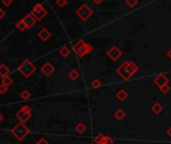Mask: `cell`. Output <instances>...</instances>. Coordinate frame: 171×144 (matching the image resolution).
Segmentation results:
<instances>
[{"instance_id": "cell-5", "label": "cell", "mask_w": 171, "mask_h": 144, "mask_svg": "<svg viewBox=\"0 0 171 144\" xmlns=\"http://www.w3.org/2000/svg\"><path fill=\"white\" fill-rule=\"evenodd\" d=\"M76 14L78 15L79 18L82 19L83 21H87L90 17L93 16L94 11H93V9L88 4L84 3V4H82L78 9H77Z\"/></svg>"}, {"instance_id": "cell-14", "label": "cell", "mask_w": 171, "mask_h": 144, "mask_svg": "<svg viewBox=\"0 0 171 144\" xmlns=\"http://www.w3.org/2000/svg\"><path fill=\"white\" fill-rule=\"evenodd\" d=\"M151 111L153 112L154 114L158 115V114H160L162 111H163V106H162L159 102H155L151 107Z\"/></svg>"}, {"instance_id": "cell-33", "label": "cell", "mask_w": 171, "mask_h": 144, "mask_svg": "<svg viewBox=\"0 0 171 144\" xmlns=\"http://www.w3.org/2000/svg\"><path fill=\"white\" fill-rule=\"evenodd\" d=\"M166 55H167V57H168V59H170V61H171V49L167 51V53H166Z\"/></svg>"}, {"instance_id": "cell-29", "label": "cell", "mask_w": 171, "mask_h": 144, "mask_svg": "<svg viewBox=\"0 0 171 144\" xmlns=\"http://www.w3.org/2000/svg\"><path fill=\"white\" fill-rule=\"evenodd\" d=\"M2 4L5 6V7H8L12 4V2H13V0H1Z\"/></svg>"}, {"instance_id": "cell-4", "label": "cell", "mask_w": 171, "mask_h": 144, "mask_svg": "<svg viewBox=\"0 0 171 144\" xmlns=\"http://www.w3.org/2000/svg\"><path fill=\"white\" fill-rule=\"evenodd\" d=\"M10 132L14 135V137H16V139L19 140V141H22V140L29 134L30 131L25 125H24V123L19 122L18 124H16V125L12 128Z\"/></svg>"}, {"instance_id": "cell-35", "label": "cell", "mask_w": 171, "mask_h": 144, "mask_svg": "<svg viewBox=\"0 0 171 144\" xmlns=\"http://www.w3.org/2000/svg\"><path fill=\"white\" fill-rule=\"evenodd\" d=\"M2 120H3V115H2L1 113H0V122H1Z\"/></svg>"}, {"instance_id": "cell-17", "label": "cell", "mask_w": 171, "mask_h": 144, "mask_svg": "<svg viewBox=\"0 0 171 144\" xmlns=\"http://www.w3.org/2000/svg\"><path fill=\"white\" fill-rule=\"evenodd\" d=\"M114 116H115V118L117 120H119V121H121V120H123L125 118V116H126V113H125V111L124 110H122V109H118L115 113H114Z\"/></svg>"}, {"instance_id": "cell-8", "label": "cell", "mask_w": 171, "mask_h": 144, "mask_svg": "<svg viewBox=\"0 0 171 144\" xmlns=\"http://www.w3.org/2000/svg\"><path fill=\"white\" fill-rule=\"evenodd\" d=\"M107 55L112 59V61L116 62L123 55V51H122L118 46H114L107 51Z\"/></svg>"}, {"instance_id": "cell-20", "label": "cell", "mask_w": 171, "mask_h": 144, "mask_svg": "<svg viewBox=\"0 0 171 144\" xmlns=\"http://www.w3.org/2000/svg\"><path fill=\"white\" fill-rule=\"evenodd\" d=\"M79 77H80V73L77 70H72L68 73V78H70L72 81H76V80L79 79Z\"/></svg>"}, {"instance_id": "cell-18", "label": "cell", "mask_w": 171, "mask_h": 144, "mask_svg": "<svg viewBox=\"0 0 171 144\" xmlns=\"http://www.w3.org/2000/svg\"><path fill=\"white\" fill-rule=\"evenodd\" d=\"M86 130H87V126L85 125V123L80 122L76 125V131L78 132L79 134H83Z\"/></svg>"}, {"instance_id": "cell-2", "label": "cell", "mask_w": 171, "mask_h": 144, "mask_svg": "<svg viewBox=\"0 0 171 144\" xmlns=\"http://www.w3.org/2000/svg\"><path fill=\"white\" fill-rule=\"evenodd\" d=\"M72 50L78 55L79 58H83L86 55H89L90 53H92L94 50V46L90 45V43L85 42L84 39H79L74 45Z\"/></svg>"}, {"instance_id": "cell-19", "label": "cell", "mask_w": 171, "mask_h": 144, "mask_svg": "<svg viewBox=\"0 0 171 144\" xmlns=\"http://www.w3.org/2000/svg\"><path fill=\"white\" fill-rule=\"evenodd\" d=\"M59 55L64 58H68V55H71V50L68 49V46H63L62 49L59 50Z\"/></svg>"}, {"instance_id": "cell-21", "label": "cell", "mask_w": 171, "mask_h": 144, "mask_svg": "<svg viewBox=\"0 0 171 144\" xmlns=\"http://www.w3.org/2000/svg\"><path fill=\"white\" fill-rule=\"evenodd\" d=\"M90 86H91L93 89H100L102 87V82L98 79H94L93 81L90 83Z\"/></svg>"}, {"instance_id": "cell-22", "label": "cell", "mask_w": 171, "mask_h": 144, "mask_svg": "<svg viewBox=\"0 0 171 144\" xmlns=\"http://www.w3.org/2000/svg\"><path fill=\"white\" fill-rule=\"evenodd\" d=\"M1 79H2L1 80V83L4 84V85L7 86V87H9V86L12 85V84H13V80H12V78H10L9 76H6V77L1 78Z\"/></svg>"}, {"instance_id": "cell-25", "label": "cell", "mask_w": 171, "mask_h": 144, "mask_svg": "<svg viewBox=\"0 0 171 144\" xmlns=\"http://www.w3.org/2000/svg\"><path fill=\"white\" fill-rule=\"evenodd\" d=\"M126 4L130 8H133L138 4V0H126Z\"/></svg>"}, {"instance_id": "cell-32", "label": "cell", "mask_w": 171, "mask_h": 144, "mask_svg": "<svg viewBox=\"0 0 171 144\" xmlns=\"http://www.w3.org/2000/svg\"><path fill=\"white\" fill-rule=\"evenodd\" d=\"M166 133H167V135L169 136V137L171 138V126L167 129V131H166Z\"/></svg>"}, {"instance_id": "cell-12", "label": "cell", "mask_w": 171, "mask_h": 144, "mask_svg": "<svg viewBox=\"0 0 171 144\" xmlns=\"http://www.w3.org/2000/svg\"><path fill=\"white\" fill-rule=\"evenodd\" d=\"M38 37L42 41H47L51 37V33L47 28H42L38 31Z\"/></svg>"}, {"instance_id": "cell-9", "label": "cell", "mask_w": 171, "mask_h": 144, "mask_svg": "<svg viewBox=\"0 0 171 144\" xmlns=\"http://www.w3.org/2000/svg\"><path fill=\"white\" fill-rule=\"evenodd\" d=\"M40 71H42V73L46 76V77H50V76L55 73V67L51 65V63L50 62H46L44 63L43 65L42 66V68H40Z\"/></svg>"}, {"instance_id": "cell-7", "label": "cell", "mask_w": 171, "mask_h": 144, "mask_svg": "<svg viewBox=\"0 0 171 144\" xmlns=\"http://www.w3.org/2000/svg\"><path fill=\"white\" fill-rule=\"evenodd\" d=\"M16 118L19 120V122L25 123L31 118V109L29 106H23L17 113H16Z\"/></svg>"}, {"instance_id": "cell-6", "label": "cell", "mask_w": 171, "mask_h": 144, "mask_svg": "<svg viewBox=\"0 0 171 144\" xmlns=\"http://www.w3.org/2000/svg\"><path fill=\"white\" fill-rule=\"evenodd\" d=\"M30 14L35 18L36 21H40L44 18V16L47 14L46 9L44 8L42 3H36V4L32 7V9L30 11Z\"/></svg>"}, {"instance_id": "cell-10", "label": "cell", "mask_w": 171, "mask_h": 144, "mask_svg": "<svg viewBox=\"0 0 171 144\" xmlns=\"http://www.w3.org/2000/svg\"><path fill=\"white\" fill-rule=\"evenodd\" d=\"M153 82H154V84H156V85L160 88V87H162V86L166 85V84H168V83H169V80H168L167 77H166V76H164L163 74H159V75L157 76V77L154 78Z\"/></svg>"}, {"instance_id": "cell-27", "label": "cell", "mask_w": 171, "mask_h": 144, "mask_svg": "<svg viewBox=\"0 0 171 144\" xmlns=\"http://www.w3.org/2000/svg\"><path fill=\"white\" fill-rule=\"evenodd\" d=\"M7 86H5L4 84L1 83V85H0V94L3 95V94H5L6 92H7Z\"/></svg>"}, {"instance_id": "cell-1", "label": "cell", "mask_w": 171, "mask_h": 144, "mask_svg": "<svg viewBox=\"0 0 171 144\" xmlns=\"http://www.w3.org/2000/svg\"><path fill=\"white\" fill-rule=\"evenodd\" d=\"M139 68L135 63L132 61H125L122 65L117 69V74L124 80V81H129L134 75H135Z\"/></svg>"}, {"instance_id": "cell-11", "label": "cell", "mask_w": 171, "mask_h": 144, "mask_svg": "<svg viewBox=\"0 0 171 144\" xmlns=\"http://www.w3.org/2000/svg\"><path fill=\"white\" fill-rule=\"evenodd\" d=\"M22 20L24 21V23L26 24L27 26V29H29V28H32V27L34 26L35 24V18L32 16V15L30 13H28L26 15H24L23 18H22Z\"/></svg>"}, {"instance_id": "cell-3", "label": "cell", "mask_w": 171, "mask_h": 144, "mask_svg": "<svg viewBox=\"0 0 171 144\" xmlns=\"http://www.w3.org/2000/svg\"><path fill=\"white\" fill-rule=\"evenodd\" d=\"M35 71H36L35 66L29 61V59L23 61L21 63V65H19V67H18V72L26 79L30 78L31 76L35 73Z\"/></svg>"}, {"instance_id": "cell-16", "label": "cell", "mask_w": 171, "mask_h": 144, "mask_svg": "<svg viewBox=\"0 0 171 144\" xmlns=\"http://www.w3.org/2000/svg\"><path fill=\"white\" fill-rule=\"evenodd\" d=\"M9 68H8L7 66H5L4 63H1L0 65V77L1 78H4V77H6V76L9 75Z\"/></svg>"}, {"instance_id": "cell-26", "label": "cell", "mask_w": 171, "mask_h": 144, "mask_svg": "<svg viewBox=\"0 0 171 144\" xmlns=\"http://www.w3.org/2000/svg\"><path fill=\"white\" fill-rule=\"evenodd\" d=\"M159 89H160V91H161L163 94H167V93H169V91H170L171 88H170V86L168 85V84H166V85L160 87Z\"/></svg>"}, {"instance_id": "cell-30", "label": "cell", "mask_w": 171, "mask_h": 144, "mask_svg": "<svg viewBox=\"0 0 171 144\" xmlns=\"http://www.w3.org/2000/svg\"><path fill=\"white\" fill-rule=\"evenodd\" d=\"M35 144H50V142L47 141V140L46 138H40L37 142H36Z\"/></svg>"}, {"instance_id": "cell-24", "label": "cell", "mask_w": 171, "mask_h": 144, "mask_svg": "<svg viewBox=\"0 0 171 144\" xmlns=\"http://www.w3.org/2000/svg\"><path fill=\"white\" fill-rule=\"evenodd\" d=\"M30 97H31V94L27 90H24V91L21 92V93H20V98H21L22 100H24V101H26V100H29Z\"/></svg>"}, {"instance_id": "cell-34", "label": "cell", "mask_w": 171, "mask_h": 144, "mask_svg": "<svg viewBox=\"0 0 171 144\" xmlns=\"http://www.w3.org/2000/svg\"><path fill=\"white\" fill-rule=\"evenodd\" d=\"M93 1L95 4H101V3L103 2V0H93Z\"/></svg>"}, {"instance_id": "cell-31", "label": "cell", "mask_w": 171, "mask_h": 144, "mask_svg": "<svg viewBox=\"0 0 171 144\" xmlns=\"http://www.w3.org/2000/svg\"><path fill=\"white\" fill-rule=\"evenodd\" d=\"M6 16V12L2 8H0V19H2Z\"/></svg>"}, {"instance_id": "cell-13", "label": "cell", "mask_w": 171, "mask_h": 144, "mask_svg": "<svg viewBox=\"0 0 171 144\" xmlns=\"http://www.w3.org/2000/svg\"><path fill=\"white\" fill-rule=\"evenodd\" d=\"M116 98L119 100L120 102H124L127 100L128 98V93L126 92L124 89H120L119 91L116 93Z\"/></svg>"}, {"instance_id": "cell-15", "label": "cell", "mask_w": 171, "mask_h": 144, "mask_svg": "<svg viewBox=\"0 0 171 144\" xmlns=\"http://www.w3.org/2000/svg\"><path fill=\"white\" fill-rule=\"evenodd\" d=\"M107 137H108V136L107 135H104L103 133H98L95 136V139H94V141H95L96 144H105Z\"/></svg>"}, {"instance_id": "cell-28", "label": "cell", "mask_w": 171, "mask_h": 144, "mask_svg": "<svg viewBox=\"0 0 171 144\" xmlns=\"http://www.w3.org/2000/svg\"><path fill=\"white\" fill-rule=\"evenodd\" d=\"M56 4L59 7H64L67 4V0H56Z\"/></svg>"}, {"instance_id": "cell-23", "label": "cell", "mask_w": 171, "mask_h": 144, "mask_svg": "<svg viewBox=\"0 0 171 144\" xmlns=\"http://www.w3.org/2000/svg\"><path fill=\"white\" fill-rule=\"evenodd\" d=\"M16 28H17L19 31H24L25 29H27V26H26L25 23H24V21L22 20V19H20V20L16 23Z\"/></svg>"}]
</instances>
